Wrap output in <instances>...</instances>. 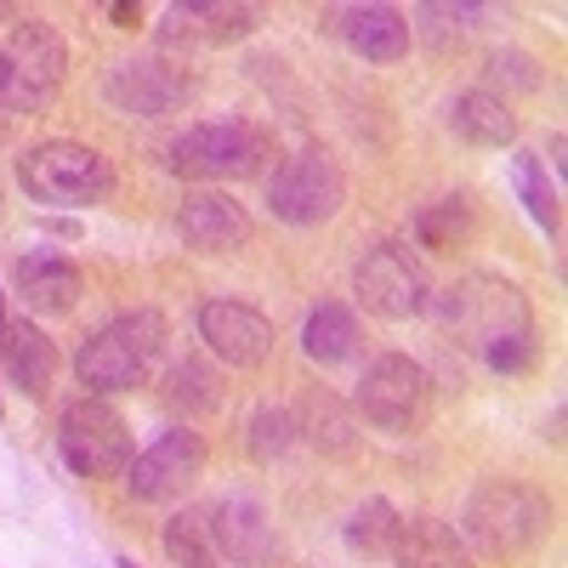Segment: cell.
Here are the masks:
<instances>
[{
  "instance_id": "23",
  "label": "cell",
  "mask_w": 568,
  "mask_h": 568,
  "mask_svg": "<svg viewBox=\"0 0 568 568\" xmlns=\"http://www.w3.org/2000/svg\"><path fill=\"white\" fill-rule=\"evenodd\" d=\"M165 409H176L182 420H194V415H216L222 409V375L205 364V358H182L165 369V387H160Z\"/></svg>"
},
{
  "instance_id": "2",
  "label": "cell",
  "mask_w": 568,
  "mask_h": 568,
  "mask_svg": "<svg viewBox=\"0 0 568 568\" xmlns=\"http://www.w3.org/2000/svg\"><path fill=\"white\" fill-rule=\"evenodd\" d=\"M551 529V500L517 478H489L466 495L460 511V540L471 557H524L529 546H540Z\"/></svg>"
},
{
  "instance_id": "4",
  "label": "cell",
  "mask_w": 568,
  "mask_h": 568,
  "mask_svg": "<svg viewBox=\"0 0 568 568\" xmlns=\"http://www.w3.org/2000/svg\"><path fill=\"white\" fill-rule=\"evenodd\" d=\"M273 160V131L256 120H205L187 125L171 149L165 165L187 182H240V176H262V165Z\"/></svg>"
},
{
  "instance_id": "31",
  "label": "cell",
  "mask_w": 568,
  "mask_h": 568,
  "mask_svg": "<svg viewBox=\"0 0 568 568\" xmlns=\"http://www.w3.org/2000/svg\"><path fill=\"white\" fill-rule=\"evenodd\" d=\"M109 18H114V29H142V7H131V0H114Z\"/></svg>"
},
{
  "instance_id": "27",
  "label": "cell",
  "mask_w": 568,
  "mask_h": 568,
  "mask_svg": "<svg viewBox=\"0 0 568 568\" xmlns=\"http://www.w3.org/2000/svg\"><path fill=\"white\" fill-rule=\"evenodd\" d=\"M296 438H302L296 409H284V404H262V409L251 415V426H245V449H251V460H262V466H273L278 455H291Z\"/></svg>"
},
{
  "instance_id": "25",
  "label": "cell",
  "mask_w": 568,
  "mask_h": 568,
  "mask_svg": "<svg viewBox=\"0 0 568 568\" xmlns=\"http://www.w3.org/2000/svg\"><path fill=\"white\" fill-rule=\"evenodd\" d=\"M415 240H420V251H460L466 240H471V200L466 194H444V200H433V205H420L415 211Z\"/></svg>"
},
{
  "instance_id": "10",
  "label": "cell",
  "mask_w": 568,
  "mask_h": 568,
  "mask_svg": "<svg viewBox=\"0 0 568 568\" xmlns=\"http://www.w3.org/2000/svg\"><path fill=\"white\" fill-rule=\"evenodd\" d=\"M200 478H205V438L187 433V426H171V433H160L149 449L131 455V466H125V489H131V500H142V506L182 500Z\"/></svg>"
},
{
  "instance_id": "22",
  "label": "cell",
  "mask_w": 568,
  "mask_h": 568,
  "mask_svg": "<svg viewBox=\"0 0 568 568\" xmlns=\"http://www.w3.org/2000/svg\"><path fill=\"white\" fill-rule=\"evenodd\" d=\"M0 358H7L12 387H18V393H29V398H40L45 387H52V375H58V347L40 336V324H34V318H12Z\"/></svg>"
},
{
  "instance_id": "33",
  "label": "cell",
  "mask_w": 568,
  "mask_h": 568,
  "mask_svg": "<svg viewBox=\"0 0 568 568\" xmlns=\"http://www.w3.org/2000/svg\"><path fill=\"white\" fill-rule=\"evenodd\" d=\"M7 329H12V318H7V296H0V347H7Z\"/></svg>"
},
{
  "instance_id": "32",
  "label": "cell",
  "mask_w": 568,
  "mask_h": 568,
  "mask_svg": "<svg viewBox=\"0 0 568 568\" xmlns=\"http://www.w3.org/2000/svg\"><path fill=\"white\" fill-rule=\"evenodd\" d=\"M7 142H12V114L0 109V149H7Z\"/></svg>"
},
{
  "instance_id": "5",
  "label": "cell",
  "mask_w": 568,
  "mask_h": 568,
  "mask_svg": "<svg viewBox=\"0 0 568 568\" xmlns=\"http://www.w3.org/2000/svg\"><path fill=\"white\" fill-rule=\"evenodd\" d=\"M18 187L34 205L85 211L114 194V165L98 149H85V142H34L18 160Z\"/></svg>"
},
{
  "instance_id": "15",
  "label": "cell",
  "mask_w": 568,
  "mask_h": 568,
  "mask_svg": "<svg viewBox=\"0 0 568 568\" xmlns=\"http://www.w3.org/2000/svg\"><path fill=\"white\" fill-rule=\"evenodd\" d=\"M256 29V12L251 7H216V0H187V7H171L165 12V29H160V52L176 58V52H200V45H233Z\"/></svg>"
},
{
  "instance_id": "17",
  "label": "cell",
  "mask_w": 568,
  "mask_h": 568,
  "mask_svg": "<svg viewBox=\"0 0 568 568\" xmlns=\"http://www.w3.org/2000/svg\"><path fill=\"white\" fill-rule=\"evenodd\" d=\"M12 291L23 296L29 313L63 318V313L80 307V267L58 251H23L18 267H12Z\"/></svg>"
},
{
  "instance_id": "12",
  "label": "cell",
  "mask_w": 568,
  "mask_h": 568,
  "mask_svg": "<svg viewBox=\"0 0 568 568\" xmlns=\"http://www.w3.org/2000/svg\"><path fill=\"white\" fill-rule=\"evenodd\" d=\"M353 291L375 318H420L433 291H426V273L409 256V245H375L364 251V262L353 267Z\"/></svg>"
},
{
  "instance_id": "20",
  "label": "cell",
  "mask_w": 568,
  "mask_h": 568,
  "mask_svg": "<svg viewBox=\"0 0 568 568\" xmlns=\"http://www.w3.org/2000/svg\"><path fill=\"white\" fill-rule=\"evenodd\" d=\"M387 562L393 568H471V551L444 517H409Z\"/></svg>"
},
{
  "instance_id": "29",
  "label": "cell",
  "mask_w": 568,
  "mask_h": 568,
  "mask_svg": "<svg viewBox=\"0 0 568 568\" xmlns=\"http://www.w3.org/2000/svg\"><path fill=\"white\" fill-rule=\"evenodd\" d=\"M296 426H302V438L324 444L329 455H347V449H353V415H347L336 398H324V393H313V398L302 404Z\"/></svg>"
},
{
  "instance_id": "16",
  "label": "cell",
  "mask_w": 568,
  "mask_h": 568,
  "mask_svg": "<svg viewBox=\"0 0 568 568\" xmlns=\"http://www.w3.org/2000/svg\"><path fill=\"white\" fill-rule=\"evenodd\" d=\"M176 233L205 256H233V251L251 245V216L227 194H187L182 211H176Z\"/></svg>"
},
{
  "instance_id": "8",
  "label": "cell",
  "mask_w": 568,
  "mask_h": 568,
  "mask_svg": "<svg viewBox=\"0 0 568 568\" xmlns=\"http://www.w3.org/2000/svg\"><path fill=\"white\" fill-rule=\"evenodd\" d=\"M358 415L382 426V433H420L433 420V375H426V364L404 353H382L375 364H364Z\"/></svg>"
},
{
  "instance_id": "30",
  "label": "cell",
  "mask_w": 568,
  "mask_h": 568,
  "mask_svg": "<svg viewBox=\"0 0 568 568\" xmlns=\"http://www.w3.org/2000/svg\"><path fill=\"white\" fill-rule=\"evenodd\" d=\"M489 80L500 85H517V91H540V63L535 58H524V52H495L489 58Z\"/></svg>"
},
{
  "instance_id": "28",
  "label": "cell",
  "mask_w": 568,
  "mask_h": 568,
  "mask_svg": "<svg viewBox=\"0 0 568 568\" xmlns=\"http://www.w3.org/2000/svg\"><path fill=\"white\" fill-rule=\"evenodd\" d=\"M165 557L176 568H222L216 546H211V529H205V511H176L165 524Z\"/></svg>"
},
{
  "instance_id": "6",
  "label": "cell",
  "mask_w": 568,
  "mask_h": 568,
  "mask_svg": "<svg viewBox=\"0 0 568 568\" xmlns=\"http://www.w3.org/2000/svg\"><path fill=\"white\" fill-rule=\"evenodd\" d=\"M69 74V45L52 23H12V34L0 40V109L7 114H40L58 98V85Z\"/></svg>"
},
{
  "instance_id": "18",
  "label": "cell",
  "mask_w": 568,
  "mask_h": 568,
  "mask_svg": "<svg viewBox=\"0 0 568 568\" xmlns=\"http://www.w3.org/2000/svg\"><path fill=\"white\" fill-rule=\"evenodd\" d=\"M336 34L364 63H398L409 52V18L398 7H347L336 18Z\"/></svg>"
},
{
  "instance_id": "21",
  "label": "cell",
  "mask_w": 568,
  "mask_h": 568,
  "mask_svg": "<svg viewBox=\"0 0 568 568\" xmlns=\"http://www.w3.org/2000/svg\"><path fill=\"white\" fill-rule=\"evenodd\" d=\"M358 347H364V329H358L353 307L324 302V307H313V313H307V324H302V353H307L313 364L342 369V364H353V358H358Z\"/></svg>"
},
{
  "instance_id": "11",
  "label": "cell",
  "mask_w": 568,
  "mask_h": 568,
  "mask_svg": "<svg viewBox=\"0 0 568 568\" xmlns=\"http://www.w3.org/2000/svg\"><path fill=\"white\" fill-rule=\"evenodd\" d=\"M103 98L131 114V120H165L176 114L187 98H194V80H187V69L165 52H149V58H125L109 69L103 80Z\"/></svg>"
},
{
  "instance_id": "13",
  "label": "cell",
  "mask_w": 568,
  "mask_h": 568,
  "mask_svg": "<svg viewBox=\"0 0 568 568\" xmlns=\"http://www.w3.org/2000/svg\"><path fill=\"white\" fill-rule=\"evenodd\" d=\"M205 511V529L222 562H240V568H267L278 562V529L256 495H216Z\"/></svg>"
},
{
  "instance_id": "19",
  "label": "cell",
  "mask_w": 568,
  "mask_h": 568,
  "mask_svg": "<svg viewBox=\"0 0 568 568\" xmlns=\"http://www.w3.org/2000/svg\"><path fill=\"white\" fill-rule=\"evenodd\" d=\"M449 131L460 142H471V149H511L517 114H511V103L500 98V91L478 85V91H460V98L449 103Z\"/></svg>"
},
{
  "instance_id": "7",
  "label": "cell",
  "mask_w": 568,
  "mask_h": 568,
  "mask_svg": "<svg viewBox=\"0 0 568 568\" xmlns=\"http://www.w3.org/2000/svg\"><path fill=\"white\" fill-rule=\"evenodd\" d=\"M58 455L80 478H125L131 466V426L109 398H74L58 415Z\"/></svg>"
},
{
  "instance_id": "26",
  "label": "cell",
  "mask_w": 568,
  "mask_h": 568,
  "mask_svg": "<svg viewBox=\"0 0 568 568\" xmlns=\"http://www.w3.org/2000/svg\"><path fill=\"white\" fill-rule=\"evenodd\" d=\"M511 187H517V200L529 205V216L551 233V240H562V194H557V182L546 176L540 154H517L511 160Z\"/></svg>"
},
{
  "instance_id": "9",
  "label": "cell",
  "mask_w": 568,
  "mask_h": 568,
  "mask_svg": "<svg viewBox=\"0 0 568 568\" xmlns=\"http://www.w3.org/2000/svg\"><path fill=\"white\" fill-rule=\"evenodd\" d=\"M342 205H347V176L324 149H302L267 176V211L284 227H318Z\"/></svg>"
},
{
  "instance_id": "14",
  "label": "cell",
  "mask_w": 568,
  "mask_h": 568,
  "mask_svg": "<svg viewBox=\"0 0 568 568\" xmlns=\"http://www.w3.org/2000/svg\"><path fill=\"white\" fill-rule=\"evenodd\" d=\"M200 342L227 369H256L273 353V324L256 307H245V302H205L200 307Z\"/></svg>"
},
{
  "instance_id": "24",
  "label": "cell",
  "mask_w": 568,
  "mask_h": 568,
  "mask_svg": "<svg viewBox=\"0 0 568 568\" xmlns=\"http://www.w3.org/2000/svg\"><path fill=\"white\" fill-rule=\"evenodd\" d=\"M398 529H404L398 506L382 500V495H369V500H358L353 517H347V551H353V557H369V562H387L393 546H398Z\"/></svg>"
},
{
  "instance_id": "3",
  "label": "cell",
  "mask_w": 568,
  "mask_h": 568,
  "mask_svg": "<svg viewBox=\"0 0 568 568\" xmlns=\"http://www.w3.org/2000/svg\"><path fill=\"white\" fill-rule=\"evenodd\" d=\"M160 353H165V318L154 307H136V313L109 318L103 329H91L85 347L74 353V375L91 398L131 393L142 375L154 369Z\"/></svg>"
},
{
  "instance_id": "1",
  "label": "cell",
  "mask_w": 568,
  "mask_h": 568,
  "mask_svg": "<svg viewBox=\"0 0 568 568\" xmlns=\"http://www.w3.org/2000/svg\"><path fill=\"white\" fill-rule=\"evenodd\" d=\"M426 313H438V324L449 336L478 347V358L500 375H517V369L535 364V313H529L524 291H517L511 278L471 273V278L449 284L444 296L426 302Z\"/></svg>"
}]
</instances>
